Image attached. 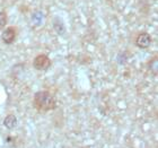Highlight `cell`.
<instances>
[{
    "mask_svg": "<svg viewBox=\"0 0 158 148\" xmlns=\"http://www.w3.org/2000/svg\"><path fill=\"white\" fill-rule=\"evenodd\" d=\"M7 25V15L5 11H0V30H3Z\"/></svg>",
    "mask_w": 158,
    "mask_h": 148,
    "instance_id": "9",
    "label": "cell"
},
{
    "mask_svg": "<svg viewBox=\"0 0 158 148\" xmlns=\"http://www.w3.org/2000/svg\"><path fill=\"white\" fill-rule=\"evenodd\" d=\"M33 67L34 69L39 70V71H43V70L49 69L50 67H51V60L45 54H39V56H36L34 58Z\"/></svg>",
    "mask_w": 158,
    "mask_h": 148,
    "instance_id": "2",
    "label": "cell"
},
{
    "mask_svg": "<svg viewBox=\"0 0 158 148\" xmlns=\"http://www.w3.org/2000/svg\"><path fill=\"white\" fill-rule=\"evenodd\" d=\"M52 27L53 30L56 31V34L59 35H63L64 32H66V26L63 24V20L60 18V17H54L52 20Z\"/></svg>",
    "mask_w": 158,
    "mask_h": 148,
    "instance_id": "5",
    "label": "cell"
},
{
    "mask_svg": "<svg viewBox=\"0 0 158 148\" xmlns=\"http://www.w3.org/2000/svg\"><path fill=\"white\" fill-rule=\"evenodd\" d=\"M16 34L17 32L15 30V27H7L1 33V40H2V42L5 44H11L16 39Z\"/></svg>",
    "mask_w": 158,
    "mask_h": 148,
    "instance_id": "4",
    "label": "cell"
},
{
    "mask_svg": "<svg viewBox=\"0 0 158 148\" xmlns=\"http://www.w3.org/2000/svg\"><path fill=\"white\" fill-rule=\"evenodd\" d=\"M34 108L40 112H49L56 108V97L48 91H41L35 93L33 99Z\"/></svg>",
    "mask_w": 158,
    "mask_h": 148,
    "instance_id": "1",
    "label": "cell"
},
{
    "mask_svg": "<svg viewBox=\"0 0 158 148\" xmlns=\"http://www.w3.org/2000/svg\"><path fill=\"white\" fill-rule=\"evenodd\" d=\"M152 42V39L150 36V34L146 33V32L140 33L137 36V39H135V45L138 46V48H140V49H147V48H149Z\"/></svg>",
    "mask_w": 158,
    "mask_h": 148,
    "instance_id": "3",
    "label": "cell"
},
{
    "mask_svg": "<svg viewBox=\"0 0 158 148\" xmlns=\"http://www.w3.org/2000/svg\"><path fill=\"white\" fill-rule=\"evenodd\" d=\"M127 60H128V52H127V51H120L118 57H116V61H118V63H120V65H124V63L127 62Z\"/></svg>",
    "mask_w": 158,
    "mask_h": 148,
    "instance_id": "8",
    "label": "cell"
},
{
    "mask_svg": "<svg viewBox=\"0 0 158 148\" xmlns=\"http://www.w3.org/2000/svg\"><path fill=\"white\" fill-rule=\"evenodd\" d=\"M44 20V15H43L42 11H35V13L32 14V23L34 24V25H41L42 24V22Z\"/></svg>",
    "mask_w": 158,
    "mask_h": 148,
    "instance_id": "7",
    "label": "cell"
},
{
    "mask_svg": "<svg viewBox=\"0 0 158 148\" xmlns=\"http://www.w3.org/2000/svg\"><path fill=\"white\" fill-rule=\"evenodd\" d=\"M17 122H18V120H17L16 115L14 114H8L6 116V118L3 119V125L6 127L7 129H9V130H11V129H14L15 127L17 125Z\"/></svg>",
    "mask_w": 158,
    "mask_h": 148,
    "instance_id": "6",
    "label": "cell"
}]
</instances>
